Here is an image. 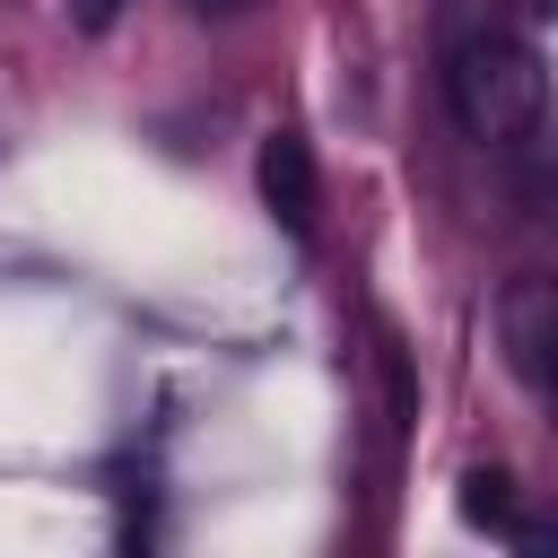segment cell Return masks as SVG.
Returning a JSON list of instances; mask_svg holds the SVG:
<instances>
[{"mask_svg": "<svg viewBox=\"0 0 558 558\" xmlns=\"http://www.w3.org/2000/svg\"><path fill=\"white\" fill-rule=\"evenodd\" d=\"M445 105H453L462 140H480V148H523V140L549 122V70H541V52H532L523 35L471 26V35H453V52H445Z\"/></svg>", "mask_w": 558, "mask_h": 558, "instance_id": "6da1fadb", "label": "cell"}, {"mask_svg": "<svg viewBox=\"0 0 558 558\" xmlns=\"http://www.w3.org/2000/svg\"><path fill=\"white\" fill-rule=\"evenodd\" d=\"M253 174H262V209H270L288 235H314V218H323V174H314V148H305L296 131H270Z\"/></svg>", "mask_w": 558, "mask_h": 558, "instance_id": "7a4b0ae2", "label": "cell"}, {"mask_svg": "<svg viewBox=\"0 0 558 558\" xmlns=\"http://www.w3.org/2000/svg\"><path fill=\"white\" fill-rule=\"evenodd\" d=\"M497 331H506V357L532 384H549V366H558V279H514L506 305H497Z\"/></svg>", "mask_w": 558, "mask_h": 558, "instance_id": "3957f363", "label": "cell"}, {"mask_svg": "<svg viewBox=\"0 0 558 558\" xmlns=\"http://www.w3.org/2000/svg\"><path fill=\"white\" fill-rule=\"evenodd\" d=\"M462 523L514 541V488H506V471H471V480H462Z\"/></svg>", "mask_w": 558, "mask_h": 558, "instance_id": "277c9868", "label": "cell"}, {"mask_svg": "<svg viewBox=\"0 0 558 558\" xmlns=\"http://www.w3.org/2000/svg\"><path fill=\"white\" fill-rule=\"evenodd\" d=\"M70 17H78V35H105V26H113V17H122V0H78V9H70Z\"/></svg>", "mask_w": 558, "mask_h": 558, "instance_id": "5b68a950", "label": "cell"}, {"mask_svg": "<svg viewBox=\"0 0 558 558\" xmlns=\"http://www.w3.org/2000/svg\"><path fill=\"white\" fill-rule=\"evenodd\" d=\"M192 9H235V0H192Z\"/></svg>", "mask_w": 558, "mask_h": 558, "instance_id": "8992f818", "label": "cell"}, {"mask_svg": "<svg viewBox=\"0 0 558 558\" xmlns=\"http://www.w3.org/2000/svg\"><path fill=\"white\" fill-rule=\"evenodd\" d=\"M549 401H558V366H549Z\"/></svg>", "mask_w": 558, "mask_h": 558, "instance_id": "52a82bcc", "label": "cell"}]
</instances>
